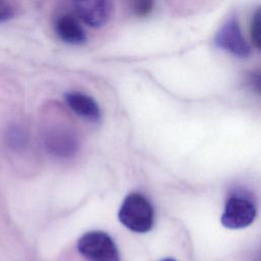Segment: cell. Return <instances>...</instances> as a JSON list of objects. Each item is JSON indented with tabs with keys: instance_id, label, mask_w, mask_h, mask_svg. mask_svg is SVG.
<instances>
[{
	"instance_id": "obj_10",
	"label": "cell",
	"mask_w": 261,
	"mask_h": 261,
	"mask_svg": "<svg viewBox=\"0 0 261 261\" xmlns=\"http://www.w3.org/2000/svg\"><path fill=\"white\" fill-rule=\"evenodd\" d=\"M130 9L133 13L138 16H146L153 9V2L147 0L134 1L130 3Z\"/></svg>"
},
{
	"instance_id": "obj_9",
	"label": "cell",
	"mask_w": 261,
	"mask_h": 261,
	"mask_svg": "<svg viewBox=\"0 0 261 261\" xmlns=\"http://www.w3.org/2000/svg\"><path fill=\"white\" fill-rule=\"evenodd\" d=\"M251 38L256 48L261 50V7H258L252 16Z\"/></svg>"
},
{
	"instance_id": "obj_11",
	"label": "cell",
	"mask_w": 261,
	"mask_h": 261,
	"mask_svg": "<svg viewBox=\"0 0 261 261\" xmlns=\"http://www.w3.org/2000/svg\"><path fill=\"white\" fill-rule=\"evenodd\" d=\"M16 13V7L9 1H0V22L11 19Z\"/></svg>"
},
{
	"instance_id": "obj_6",
	"label": "cell",
	"mask_w": 261,
	"mask_h": 261,
	"mask_svg": "<svg viewBox=\"0 0 261 261\" xmlns=\"http://www.w3.org/2000/svg\"><path fill=\"white\" fill-rule=\"evenodd\" d=\"M215 43L223 50L240 57H246L250 53V46L244 39L234 17H230L223 24L215 38Z\"/></svg>"
},
{
	"instance_id": "obj_4",
	"label": "cell",
	"mask_w": 261,
	"mask_h": 261,
	"mask_svg": "<svg viewBox=\"0 0 261 261\" xmlns=\"http://www.w3.org/2000/svg\"><path fill=\"white\" fill-rule=\"evenodd\" d=\"M256 217L254 204L242 197H230L221 215V223L226 228L239 229L249 226Z\"/></svg>"
},
{
	"instance_id": "obj_3",
	"label": "cell",
	"mask_w": 261,
	"mask_h": 261,
	"mask_svg": "<svg viewBox=\"0 0 261 261\" xmlns=\"http://www.w3.org/2000/svg\"><path fill=\"white\" fill-rule=\"evenodd\" d=\"M80 253L88 261H120L117 248L104 231H89L77 242Z\"/></svg>"
},
{
	"instance_id": "obj_13",
	"label": "cell",
	"mask_w": 261,
	"mask_h": 261,
	"mask_svg": "<svg viewBox=\"0 0 261 261\" xmlns=\"http://www.w3.org/2000/svg\"><path fill=\"white\" fill-rule=\"evenodd\" d=\"M161 261H175V260L172 259V258H165V259H163V260H161Z\"/></svg>"
},
{
	"instance_id": "obj_5",
	"label": "cell",
	"mask_w": 261,
	"mask_h": 261,
	"mask_svg": "<svg viewBox=\"0 0 261 261\" xmlns=\"http://www.w3.org/2000/svg\"><path fill=\"white\" fill-rule=\"evenodd\" d=\"M76 15L89 27L101 28L105 25L113 14V3L106 0H89L74 2Z\"/></svg>"
},
{
	"instance_id": "obj_1",
	"label": "cell",
	"mask_w": 261,
	"mask_h": 261,
	"mask_svg": "<svg viewBox=\"0 0 261 261\" xmlns=\"http://www.w3.org/2000/svg\"><path fill=\"white\" fill-rule=\"evenodd\" d=\"M119 221L135 232L149 231L154 222V210L149 200L142 194H128L118 211Z\"/></svg>"
},
{
	"instance_id": "obj_2",
	"label": "cell",
	"mask_w": 261,
	"mask_h": 261,
	"mask_svg": "<svg viewBox=\"0 0 261 261\" xmlns=\"http://www.w3.org/2000/svg\"><path fill=\"white\" fill-rule=\"evenodd\" d=\"M61 119L49 123L43 130L44 143L48 151L58 158H70L79 149L75 129Z\"/></svg>"
},
{
	"instance_id": "obj_12",
	"label": "cell",
	"mask_w": 261,
	"mask_h": 261,
	"mask_svg": "<svg viewBox=\"0 0 261 261\" xmlns=\"http://www.w3.org/2000/svg\"><path fill=\"white\" fill-rule=\"evenodd\" d=\"M249 84L255 92L261 95V71L251 73L249 76Z\"/></svg>"
},
{
	"instance_id": "obj_7",
	"label": "cell",
	"mask_w": 261,
	"mask_h": 261,
	"mask_svg": "<svg viewBox=\"0 0 261 261\" xmlns=\"http://www.w3.org/2000/svg\"><path fill=\"white\" fill-rule=\"evenodd\" d=\"M56 35L60 40L71 45H81L87 41L86 33L72 14L63 13L59 15L54 24Z\"/></svg>"
},
{
	"instance_id": "obj_8",
	"label": "cell",
	"mask_w": 261,
	"mask_h": 261,
	"mask_svg": "<svg viewBox=\"0 0 261 261\" xmlns=\"http://www.w3.org/2000/svg\"><path fill=\"white\" fill-rule=\"evenodd\" d=\"M67 106L79 116L90 121L100 119V108L91 96L81 92H69L65 95Z\"/></svg>"
}]
</instances>
